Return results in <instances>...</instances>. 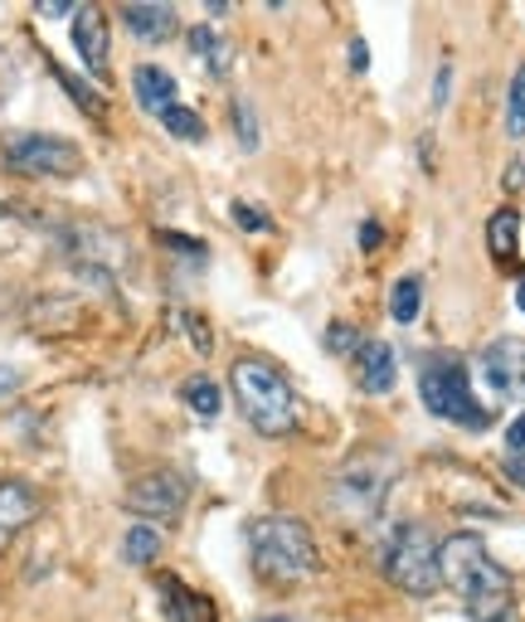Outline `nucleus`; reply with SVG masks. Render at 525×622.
<instances>
[{"label": "nucleus", "mask_w": 525, "mask_h": 622, "mask_svg": "<svg viewBox=\"0 0 525 622\" xmlns=\"http://www.w3.org/2000/svg\"><path fill=\"white\" fill-rule=\"evenodd\" d=\"M438 574L453 583L472 622H516V589L511 574L486 555V545L472 530H458L438 540Z\"/></svg>", "instance_id": "1"}, {"label": "nucleus", "mask_w": 525, "mask_h": 622, "mask_svg": "<svg viewBox=\"0 0 525 622\" xmlns=\"http://www.w3.org/2000/svg\"><path fill=\"white\" fill-rule=\"evenodd\" d=\"M229 389H234V404L243 413L253 433L263 437H287L302 429V404H297V389L273 360L263 356H239L229 365Z\"/></svg>", "instance_id": "2"}, {"label": "nucleus", "mask_w": 525, "mask_h": 622, "mask_svg": "<svg viewBox=\"0 0 525 622\" xmlns=\"http://www.w3.org/2000/svg\"><path fill=\"white\" fill-rule=\"evenodd\" d=\"M249 559L253 574L267 589H297L316 579L322 555H316V535L302 516H259L249 526Z\"/></svg>", "instance_id": "3"}, {"label": "nucleus", "mask_w": 525, "mask_h": 622, "mask_svg": "<svg viewBox=\"0 0 525 622\" xmlns=\"http://www.w3.org/2000/svg\"><path fill=\"white\" fill-rule=\"evenodd\" d=\"M419 399H423V409H429L433 419H448V423H458V429L482 433L486 423H492V413H486L477 404V394H472L468 365H462L458 356H429V360H423Z\"/></svg>", "instance_id": "4"}, {"label": "nucleus", "mask_w": 525, "mask_h": 622, "mask_svg": "<svg viewBox=\"0 0 525 622\" xmlns=\"http://www.w3.org/2000/svg\"><path fill=\"white\" fill-rule=\"evenodd\" d=\"M389 486H395V457L389 453H356L332 472V482H326V506H332L336 516L365 520L385 506Z\"/></svg>", "instance_id": "5"}, {"label": "nucleus", "mask_w": 525, "mask_h": 622, "mask_svg": "<svg viewBox=\"0 0 525 622\" xmlns=\"http://www.w3.org/2000/svg\"><path fill=\"white\" fill-rule=\"evenodd\" d=\"M385 574H389L395 589L413 593V599H429V593H438L443 574H438V540H433V530L419 526V520H409V526H399L395 535H389Z\"/></svg>", "instance_id": "6"}, {"label": "nucleus", "mask_w": 525, "mask_h": 622, "mask_svg": "<svg viewBox=\"0 0 525 622\" xmlns=\"http://www.w3.org/2000/svg\"><path fill=\"white\" fill-rule=\"evenodd\" d=\"M0 161L15 176L30 180H64L83 170V156L69 137H54V131H6L0 137Z\"/></svg>", "instance_id": "7"}, {"label": "nucleus", "mask_w": 525, "mask_h": 622, "mask_svg": "<svg viewBox=\"0 0 525 622\" xmlns=\"http://www.w3.org/2000/svg\"><path fill=\"white\" fill-rule=\"evenodd\" d=\"M186 496H190V482L180 477L176 467H161V472H146V477L127 486V510L141 516L146 526H151V520H176Z\"/></svg>", "instance_id": "8"}, {"label": "nucleus", "mask_w": 525, "mask_h": 622, "mask_svg": "<svg viewBox=\"0 0 525 622\" xmlns=\"http://www.w3.org/2000/svg\"><path fill=\"white\" fill-rule=\"evenodd\" d=\"M482 380L496 399H521L525 394V340L521 336H502L482 350Z\"/></svg>", "instance_id": "9"}, {"label": "nucleus", "mask_w": 525, "mask_h": 622, "mask_svg": "<svg viewBox=\"0 0 525 622\" xmlns=\"http://www.w3.org/2000/svg\"><path fill=\"white\" fill-rule=\"evenodd\" d=\"M73 49L88 64L93 78H107V59H113V44H107V15L97 6H78L73 10Z\"/></svg>", "instance_id": "10"}, {"label": "nucleus", "mask_w": 525, "mask_h": 622, "mask_svg": "<svg viewBox=\"0 0 525 622\" xmlns=\"http://www.w3.org/2000/svg\"><path fill=\"white\" fill-rule=\"evenodd\" d=\"M40 510H44L40 492H34L24 477H6V482H0V550H6V540H15L24 526H34V520H40Z\"/></svg>", "instance_id": "11"}, {"label": "nucleus", "mask_w": 525, "mask_h": 622, "mask_svg": "<svg viewBox=\"0 0 525 622\" xmlns=\"http://www.w3.org/2000/svg\"><path fill=\"white\" fill-rule=\"evenodd\" d=\"M122 24H127L141 44H166L170 34L180 30V15L170 6H161V0H141V6L132 0V6H122Z\"/></svg>", "instance_id": "12"}, {"label": "nucleus", "mask_w": 525, "mask_h": 622, "mask_svg": "<svg viewBox=\"0 0 525 622\" xmlns=\"http://www.w3.org/2000/svg\"><path fill=\"white\" fill-rule=\"evenodd\" d=\"M356 375L365 384V394H389L399 380V356L395 346H385V340H360L356 350Z\"/></svg>", "instance_id": "13"}, {"label": "nucleus", "mask_w": 525, "mask_h": 622, "mask_svg": "<svg viewBox=\"0 0 525 622\" xmlns=\"http://www.w3.org/2000/svg\"><path fill=\"white\" fill-rule=\"evenodd\" d=\"M156 589H161V608H166V622H219L214 603L204 599V593L186 589L180 579H156Z\"/></svg>", "instance_id": "14"}, {"label": "nucleus", "mask_w": 525, "mask_h": 622, "mask_svg": "<svg viewBox=\"0 0 525 622\" xmlns=\"http://www.w3.org/2000/svg\"><path fill=\"white\" fill-rule=\"evenodd\" d=\"M34 336H64V331H78V302L73 297H40L34 312L24 316Z\"/></svg>", "instance_id": "15"}, {"label": "nucleus", "mask_w": 525, "mask_h": 622, "mask_svg": "<svg viewBox=\"0 0 525 622\" xmlns=\"http://www.w3.org/2000/svg\"><path fill=\"white\" fill-rule=\"evenodd\" d=\"M132 93H137V103L146 107V113L161 117L166 107L176 103V78H170L166 68H156V64H141L137 73H132Z\"/></svg>", "instance_id": "16"}, {"label": "nucleus", "mask_w": 525, "mask_h": 622, "mask_svg": "<svg viewBox=\"0 0 525 622\" xmlns=\"http://www.w3.org/2000/svg\"><path fill=\"white\" fill-rule=\"evenodd\" d=\"M486 249H492L496 263H516V249H521V214L511 210V204L486 219Z\"/></svg>", "instance_id": "17"}, {"label": "nucleus", "mask_w": 525, "mask_h": 622, "mask_svg": "<svg viewBox=\"0 0 525 622\" xmlns=\"http://www.w3.org/2000/svg\"><path fill=\"white\" fill-rule=\"evenodd\" d=\"M186 44H190V54L214 73V78H224L229 73V44H224V34L210 30V24H195V30L186 34Z\"/></svg>", "instance_id": "18"}, {"label": "nucleus", "mask_w": 525, "mask_h": 622, "mask_svg": "<svg viewBox=\"0 0 525 622\" xmlns=\"http://www.w3.org/2000/svg\"><path fill=\"white\" fill-rule=\"evenodd\" d=\"M423 312V277L419 273H405L395 283V292H389V316H395L399 326H413Z\"/></svg>", "instance_id": "19"}, {"label": "nucleus", "mask_w": 525, "mask_h": 622, "mask_svg": "<svg viewBox=\"0 0 525 622\" xmlns=\"http://www.w3.org/2000/svg\"><path fill=\"white\" fill-rule=\"evenodd\" d=\"M180 399H186L190 413H200V419H219V409H224V394H219V384L204 380V375H190V380L180 384Z\"/></svg>", "instance_id": "20"}, {"label": "nucleus", "mask_w": 525, "mask_h": 622, "mask_svg": "<svg viewBox=\"0 0 525 622\" xmlns=\"http://www.w3.org/2000/svg\"><path fill=\"white\" fill-rule=\"evenodd\" d=\"M156 555H161V530L156 526H132L127 530V540H122V559L127 565H156Z\"/></svg>", "instance_id": "21"}, {"label": "nucleus", "mask_w": 525, "mask_h": 622, "mask_svg": "<svg viewBox=\"0 0 525 622\" xmlns=\"http://www.w3.org/2000/svg\"><path fill=\"white\" fill-rule=\"evenodd\" d=\"M49 73H54V78H59V88H64V93L73 97V103H78L83 113H88V117H107L103 93H97V88H88V83H83L78 73H69V68H59V64H49Z\"/></svg>", "instance_id": "22"}, {"label": "nucleus", "mask_w": 525, "mask_h": 622, "mask_svg": "<svg viewBox=\"0 0 525 622\" xmlns=\"http://www.w3.org/2000/svg\"><path fill=\"white\" fill-rule=\"evenodd\" d=\"M161 127L170 131V137H180V141H204V122L195 117L190 107H180V103H170L161 113Z\"/></svg>", "instance_id": "23"}, {"label": "nucleus", "mask_w": 525, "mask_h": 622, "mask_svg": "<svg viewBox=\"0 0 525 622\" xmlns=\"http://www.w3.org/2000/svg\"><path fill=\"white\" fill-rule=\"evenodd\" d=\"M234 131H239V146L243 151H259V113H253V103L249 97H234Z\"/></svg>", "instance_id": "24"}, {"label": "nucleus", "mask_w": 525, "mask_h": 622, "mask_svg": "<svg viewBox=\"0 0 525 622\" xmlns=\"http://www.w3.org/2000/svg\"><path fill=\"white\" fill-rule=\"evenodd\" d=\"M506 131L511 137H525V64L511 78V97H506Z\"/></svg>", "instance_id": "25"}, {"label": "nucleus", "mask_w": 525, "mask_h": 622, "mask_svg": "<svg viewBox=\"0 0 525 622\" xmlns=\"http://www.w3.org/2000/svg\"><path fill=\"white\" fill-rule=\"evenodd\" d=\"M180 326H186V336H190L195 356H214V331H210V321H204L200 312L180 307Z\"/></svg>", "instance_id": "26"}, {"label": "nucleus", "mask_w": 525, "mask_h": 622, "mask_svg": "<svg viewBox=\"0 0 525 622\" xmlns=\"http://www.w3.org/2000/svg\"><path fill=\"white\" fill-rule=\"evenodd\" d=\"M326 350H332V356H356V350H360V331L350 321H332V326H326Z\"/></svg>", "instance_id": "27"}, {"label": "nucleus", "mask_w": 525, "mask_h": 622, "mask_svg": "<svg viewBox=\"0 0 525 622\" xmlns=\"http://www.w3.org/2000/svg\"><path fill=\"white\" fill-rule=\"evenodd\" d=\"M229 214H234V224L243 229V234H267V229H273V219H267L263 210H253V204H243V200Z\"/></svg>", "instance_id": "28"}, {"label": "nucleus", "mask_w": 525, "mask_h": 622, "mask_svg": "<svg viewBox=\"0 0 525 622\" xmlns=\"http://www.w3.org/2000/svg\"><path fill=\"white\" fill-rule=\"evenodd\" d=\"M161 243H166V249H176V253H190L195 263H204V243H195V239H186V234H176V229H161Z\"/></svg>", "instance_id": "29"}, {"label": "nucleus", "mask_w": 525, "mask_h": 622, "mask_svg": "<svg viewBox=\"0 0 525 622\" xmlns=\"http://www.w3.org/2000/svg\"><path fill=\"white\" fill-rule=\"evenodd\" d=\"M448 93H453V64H438V73H433V107H448Z\"/></svg>", "instance_id": "30"}, {"label": "nucleus", "mask_w": 525, "mask_h": 622, "mask_svg": "<svg viewBox=\"0 0 525 622\" xmlns=\"http://www.w3.org/2000/svg\"><path fill=\"white\" fill-rule=\"evenodd\" d=\"M380 243H385V224H380V219H365V224H360V249L370 253V249H380Z\"/></svg>", "instance_id": "31"}, {"label": "nucleus", "mask_w": 525, "mask_h": 622, "mask_svg": "<svg viewBox=\"0 0 525 622\" xmlns=\"http://www.w3.org/2000/svg\"><path fill=\"white\" fill-rule=\"evenodd\" d=\"M506 443H511V453H525V413H516V419H511Z\"/></svg>", "instance_id": "32"}, {"label": "nucleus", "mask_w": 525, "mask_h": 622, "mask_svg": "<svg viewBox=\"0 0 525 622\" xmlns=\"http://www.w3.org/2000/svg\"><path fill=\"white\" fill-rule=\"evenodd\" d=\"M20 389V370L15 365H0V399H10Z\"/></svg>", "instance_id": "33"}, {"label": "nucleus", "mask_w": 525, "mask_h": 622, "mask_svg": "<svg viewBox=\"0 0 525 622\" xmlns=\"http://www.w3.org/2000/svg\"><path fill=\"white\" fill-rule=\"evenodd\" d=\"M370 68V49H365V40H350V73H365Z\"/></svg>", "instance_id": "34"}, {"label": "nucleus", "mask_w": 525, "mask_h": 622, "mask_svg": "<svg viewBox=\"0 0 525 622\" xmlns=\"http://www.w3.org/2000/svg\"><path fill=\"white\" fill-rule=\"evenodd\" d=\"M502 472H506V477L516 482V486H525V457H521V453H516V457H506V462H502Z\"/></svg>", "instance_id": "35"}, {"label": "nucleus", "mask_w": 525, "mask_h": 622, "mask_svg": "<svg viewBox=\"0 0 525 622\" xmlns=\"http://www.w3.org/2000/svg\"><path fill=\"white\" fill-rule=\"evenodd\" d=\"M69 0H44V6H40V15H69Z\"/></svg>", "instance_id": "36"}, {"label": "nucleus", "mask_w": 525, "mask_h": 622, "mask_svg": "<svg viewBox=\"0 0 525 622\" xmlns=\"http://www.w3.org/2000/svg\"><path fill=\"white\" fill-rule=\"evenodd\" d=\"M521 180H525V170H521V161H516V166H511V170H506V190H516V186H521Z\"/></svg>", "instance_id": "37"}, {"label": "nucleus", "mask_w": 525, "mask_h": 622, "mask_svg": "<svg viewBox=\"0 0 525 622\" xmlns=\"http://www.w3.org/2000/svg\"><path fill=\"white\" fill-rule=\"evenodd\" d=\"M516 307L525 312V277H521V283H516Z\"/></svg>", "instance_id": "38"}, {"label": "nucleus", "mask_w": 525, "mask_h": 622, "mask_svg": "<svg viewBox=\"0 0 525 622\" xmlns=\"http://www.w3.org/2000/svg\"><path fill=\"white\" fill-rule=\"evenodd\" d=\"M263 622H287V618H263Z\"/></svg>", "instance_id": "39"}]
</instances>
